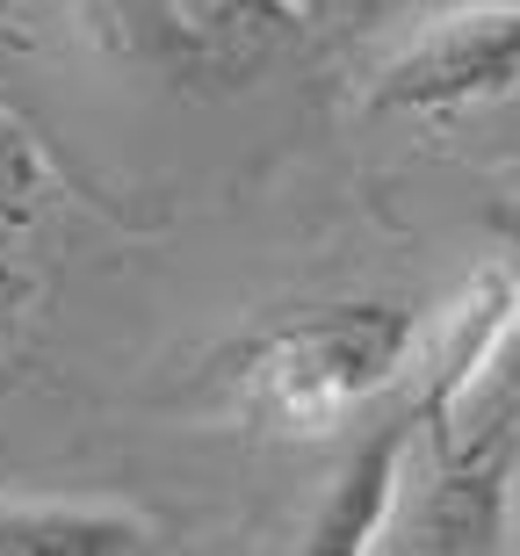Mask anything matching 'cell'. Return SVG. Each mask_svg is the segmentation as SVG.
I'll list each match as a JSON object with an SVG mask.
<instances>
[{
	"instance_id": "obj_1",
	"label": "cell",
	"mask_w": 520,
	"mask_h": 556,
	"mask_svg": "<svg viewBox=\"0 0 520 556\" xmlns=\"http://www.w3.org/2000/svg\"><path fill=\"white\" fill-rule=\"evenodd\" d=\"M419 362V311L397 296H333L239 332L210 362L217 413L268 441L340 433Z\"/></svg>"
},
{
	"instance_id": "obj_2",
	"label": "cell",
	"mask_w": 520,
	"mask_h": 556,
	"mask_svg": "<svg viewBox=\"0 0 520 556\" xmlns=\"http://www.w3.org/2000/svg\"><path fill=\"white\" fill-rule=\"evenodd\" d=\"M73 8L109 65L203 102L253 87L312 22L304 0H73Z\"/></svg>"
},
{
	"instance_id": "obj_3",
	"label": "cell",
	"mask_w": 520,
	"mask_h": 556,
	"mask_svg": "<svg viewBox=\"0 0 520 556\" xmlns=\"http://www.w3.org/2000/svg\"><path fill=\"white\" fill-rule=\"evenodd\" d=\"M520 87V0H470L419 15L397 51L369 73V109L383 116H456L506 102Z\"/></svg>"
},
{
	"instance_id": "obj_4",
	"label": "cell",
	"mask_w": 520,
	"mask_h": 556,
	"mask_svg": "<svg viewBox=\"0 0 520 556\" xmlns=\"http://www.w3.org/2000/svg\"><path fill=\"white\" fill-rule=\"evenodd\" d=\"M520 448H413L397 492V556H506Z\"/></svg>"
},
{
	"instance_id": "obj_5",
	"label": "cell",
	"mask_w": 520,
	"mask_h": 556,
	"mask_svg": "<svg viewBox=\"0 0 520 556\" xmlns=\"http://www.w3.org/2000/svg\"><path fill=\"white\" fill-rule=\"evenodd\" d=\"M413 448H419L413 405H397V413L376 419V427L340 455V470L326 477V492L312 498L296 556H383L391 520H397V492H405V470H413Z\"/></svg>"
},
{
	"instance_id": "obj_6",
	"label": "cell",
	"mask_w": 520,
	"mask_h": 556,
	"mask_svg": "<svg viewBox=\"0 0 520 556\" xmlns=\"http://www.w3.org/2000/svg\"><path fill=\"white\" fill-rule=\"evenodd\" d=\"M59 166L22 116L0 109V348L43 289V225L59 210Z\"/></svg>"
},
{
	"instance_id": "obj_7",
	"label": "cell",
	"mask_w": 520,
	"mask_h": 556,
	"mask_svg": "<svg viewBox=\"0 0 520 556\" xmlns=\"http://www.w3.org/2000/svg\"><path fill=\"white\" fill-rule=\"evenodd\" d=\"M0 556H167L152 514L124 498L0 492Z\"/></svg>"
},
{
	"instance_id": "obj_8",
	"label": "cell",
	"mask_w": 520,
	"mask_h": 556,
	"mask_svg": "<svg viewBox=\"0 0 520 556\" xmlns=\"http://www.w3.org/2000/svg\"><path fill=\"white\" fill-rule=\"evenodd\" d=\"M484 225H492V239L506 247V261L520 268V195H513V203H492V210H484Z\"/></svg>"
},
{
	"instance_id": "obj_9",
	"label": "cell",
	"mask_w": 520,
	"mask_h": 556,
	"mask_svg": "<svg viewBox=\"0 0 520 556\" xmlns=\"http://www.w3.org/2000/svg\"><path fill=\"white\" fill-rule=\"evenodd\" d=\"M369 15H397V22H419V15H441V8H470V0H362Z\"/></svg>"
},
{
	"instance_id": "obj_10",
	"label": "cell",
	"mask_w": 520,
	"mask_h": 556,
	"mask_svg": "<svg viewBox=\"0 0 520 556\" xmlns=\"http://www.w3.org/2000/svg\"><path fill=\"white\" fill-rule=\"evenodd\" d=\"M513 520H520V484H513Z\"/></svg>"
},
{
	"instance_id": "obj_11",
	"label": "cell",
	"mask_w": 520,
	"mask_h": 556,
	"mask_svg": "<svg viewBox=\"0 0 520 556\" xmlns=\"http://www.w3.org/2000/svg\"><path fill=\"white\" fill-rule=\"evenodd\" d=\"M304 8H318V0H304Z\"/></svg>"
}]
</instances>
